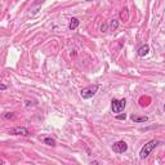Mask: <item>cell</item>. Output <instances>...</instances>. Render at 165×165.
<instances>
[{
    "mask_svg": "<svg viewBox=\"0 0 165 165\" xmlns=\"http://www.w3.org/2000/svg\"><path fill=\"white\" fill-rule=\"evenodd\" d=\"M85 1H92V0H85Z\"/></svg>",
    "mask_w": 165,
    "mask_h": 165,
    "instance_id": "obj_16",
    "label": "cell"
},
{
    "mask_svg": "<svg viewBox=\"0 0 165 165\" xmlns=\"http://www.w3.org/2000/svg\"><path fill=\"white\" fill-rule=\"evenodd\" d=\"M159 145V141H155V139H152V141H150L147 145L143 146V148L141 150V152H139V157L143 160V159H146L147 156L150 155L151 152H152V150L155 148V147Z\"/></svg>",
    "mask_w": 165,
    "mask_h": 165,
    "instance_id": "obj_2",
    "label": "cell"
},
{
    "mask_svg": "<svg viewBox=\"0 0 165 165\" xmlns=\"http://www.w3.org/2000/svg\"><path fill=\"white\" fill-rule=\"evenodd\" d=\"M3 116H4V119H13V117H14V115H13L12 112H5Z\"/></svg>",
    "mask_w": 165,
    "mask_h": 165,
    "instance_id": "obj_12",
    "label": "cell"
},
{
    "mask_svg": "<svg viewBox=\"0 0 165 165\" xmlns=\"http://www.w3.org/2000/svg\"><path fill=\"white\" fill-rule=\"evenodd\" d=\"M107 30V24H102V27H101V31H106Z\"/></svg>",
    "mask_w": 165,
    "mask_h": 165,
    "instance_id": "obj_14",
    "label": "cell"
},
{
    "mask_svg": "<svg viewBox=\"0 0 165 165\" xmlns=\"http://www.w3.org/2000/svg\"><path fill=\"white\" fill-rule=\"evenodd\" d=\"M117 26H119V22H117V21H116V19H112L111 23H110V30H111V31H115V30L117 29Z\"/></svg>",
    "mask_w": 165,
    "mask_h": 165,
    "instance_id": "obj_11",
    "label": "cell"
},
{
    "mask_svg": "<svg viewBox=\"0 0 165 165\" xmlns=\"http://www.w3.org/2000/svg\"><path fill=\"white\" fill-rule=\"evenodd\" d=\"M164 111H165V104H164Z\"/></svg>",
    "mask_w": 165,
    "mask_h": 165,
    "instance_id": "obj_17",
    "label": "cell"
},
{
    "mask_svg": "<svg viewBox=\"0 0 165 165\" xmlns=\"http://www.w3.org/2000/svg\"><path fill=\"white\" fill-rule=\"evenodd\" d=\"M130 119H132V121H134V122H146L148 120L147 116H138V115H132Z\"/></svg>",
    "mask_w": 165,
    "mask_h": 165,
    "instance_id": "obj_8",
    "label": "cell"
},
{
    "mask_svg": "<svg viewBox=\"0 0 165 165\" xmlns=\"http://www.w3.org/2000/svg\"><path fill=\"white\" fill-rule=\"evenodd\" d=\"M126 150H128V145L124 141H117L112 145V151L116 153H124Z\"/></svg>",
    "mask_w": 165,
    "mask_h": 165,
    "instance_id": "obj_4",
    "label": "cell"
},
{
    "mask_svg": "<svg viewBox=\"0 0 165 165\" xmlns=\"http://www.w3.org/2000/svg\"><path fill=\"white\" fill-rule=\"evenodd\" d=\"M98 88H99L98 84H94V85H89L86 88H83V89L80 90V96H81V98H84V99H89V98H92L94 94L98 92Z\"/></svg>",
    "mask_w": 165,
    "mask_h": 165,
    "instance_id": "obj_1",
    "label": "cell"
},
{
    "mask_svg": "<svg viewBox=\"0 0 165 165\" xmlns=\"http://www.w3.org/2000/svg\"><path fill=\"white\" fill-rule=\"evenodd\" d=\"M0 89H1V90H5V89H6V86L4 85V84H1V85H0Z\"/></svg>",
    "mask_w": 165,
    "mask_h": 165,
    "instance_id": "obj_15",
    "label": "cell"
},
{
    "mask_svg": "<svg viewBox=\"0 0 165 165\" xmlns=\"http://www.w3.org/2000/svg\"><path fill=\"white\" fill-rule=\"evenodd\" d=\"M43 142L48 146H55V141L53 138H50V137H45V138H43Z\"/></svg>",
    "mask_w": 165,
    "mask_h": 165,
    "instance_id": "obj_10",
    "label": "cell"
},
{
    "mask_svg": "<svg viewBox=\"0 0 165 165\" xmlns=\"http://www.w3.org/2000/svg\"><path fill=\"white\" fill-rule=\"evenodd\" d=\"M120 18L122 22H126V21L129 19V12H128V8H124L121 10V13H120Z\"/></svg>",
    "mask_w": 165,
    "mask_h": 165,
    "instance_id": "obj_9",
    "label": "cell"
},
{
    "mask_svg": "<svg viewBox=\"0 0 165 165\" xmlns=\"http://www.w3.org/2000/svg\"><path fill=\"white\" fill-rule=\"evenodd\" d=\"M148 52H150V47L147 44H145V45H142V47L138 49V55L139 57H145V55L148 54Z\"/></svg>",
    "mask_w": 165,
    "mask_h": 165,
    "instance_id": "obj_6",
    "label": "cell"
},
{
    "mask_svg": "<svg viewBox=\"0 0 165 165\" xmlns=\"http://www.w3.org/2000/svg\"><path fill=\"white\" fill-rule=\"evenodd\" d=\"M79 24H80V21L78 18H71V21H70V24H68V29L70 30H76L79 27Z\"/></svg>",
    "mask_w": 165,
    "mask_h": 165,
    "instance_id": "obj_7",
    "label": "cell"
},
{
    "mask_svg": "<svg viewBox=\"0 0 165 165\" xmlns=\"http://www.w3.org/2000/svg\"><path fill=\"white\" fill-rule=\"evenodd\" d=\"M116 119H117V120H125V119H126V115H125V114H122V115H117Z\"/></svg>",
    "mask_w": 165,
    "mask_h": 165,
    "instance_id": "obj_13",
    "label": "cell"
},
{
    "mask_svg": "<svg viewBox=\"0 0 165 165\" xmlns=\"http://www.w3.org/2000/svg\"><path fill=\"white\" fill-rule=\"evenodd\" d=\"M12 135H29V130L24 126H16L9 132Z\"/></svg>",
    "mask_w": 165,
    "mask_h": 165,
    "instance_id": "obj_5",
    "label": "cell"
},
{
    "mask_svg": "<svg viewBox=\"0 0 165 165\" xmlns=\"http://www.w3.org/2000/svg\"><path fill=\"white\" fill-rule=\"evenodd\" d=\"M125 106H126L125 99H116V98H114L111 101V110L114 114H120V112H122Z\"/></svg>",
    "mask_w": 165,
    "mask_h": 165,
    "instance_id": "obj_3",
    "label": "cell"
}]
</instances>
